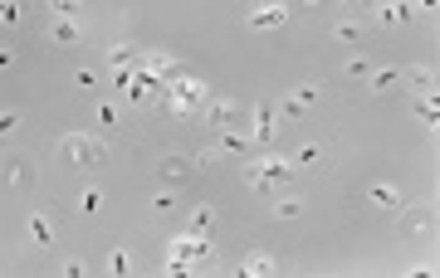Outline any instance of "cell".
<instances>
[{"label":"cell","instance_id":"11","mask_svg":"<svg viewBox=\"0 0 440 278\" xmlns=\"http://www.w3.org/2000/svg\"><path fill=\"white\" fill-rule=\"evenodd\" d=\"M49 34H54V44H74V39L83 34V25H79V20H54Z\"/></svg>","mask_w":440,"mask_h":278},{"label":"cell","instance_id":"16","mask_svg":"<svg viewBox=\"0 0 440 278\" xmlns=\"http://www.w3.org/2000/svg\"><path fill=\"white\" fill-rule=\"evenodd\" d=\"M240 273H250V278H259V273H274V259H269V254H250Z\"/></svg>","mask_w":440,"mask_h":278},{"label":"cell","instance_id":"5","mask_svg":"<svg viewBox=\"0 0 440 278\" xmlns=\"http://www.w3.org/2000/svg\"><path fill=\"white\" fill-rule=\"evenodd\" d=\"M284 20H289L284 6H254L250 10V30H284Z\"/></svg>","mask_w":440,"mask_h":278},{"label":"cell","instance_id":"21","mask_svg":"<svg viewBox=\"0 0 440 278\" xmlns=\"http://www.w3.org/2000/svg\"><path fill=\"white\" fill-rule=\"evenodd\" d=\"M367 78H372V93H387V88L397 83V74H392V69H372Z\"/></svg>","mask_w":440,"mask_h":278},{"label":"cell","instance_id":"26","mask_svg":"<svg viewBox=\"0 0 440 278\" xmlns=\"http://www.w3.org/2000/svg\"><path fill=\"white\" fill-rule=\"evenodd\" d=\"M333 39H343V44H352V39H362V30H357L352 20H343V25H333Z\"/></svg>","mask_w":440,"mask_h":278},{"label":"cell","instance_id":"23","mask_svg":"<svg viewBox=\"0 0 440 278\" xmlns=\"http://www.w3.org/2000/svg\"><path fill=\"white\" fill-rule=\"evenodd\" d=\"M93 118H98V127H118V107H113V103H98Z\"/></svg>","mask_w":440,"mask_h":278},{"label":"cell","instance_id":"9","mask_svg":"<svg viewBox=\"0 0 440 278\" xmlns=\"http://www.w3.org/2000/svg\"><path fill=\"white\" fill-rule=\"evenodd\" d=\"M108 69H113V74H128V69H137V54H132L128 44H113V49H108Z\"/></svg>","mask_w":440,"mask_h":278},{"label":"cell","instance_id":"29","mask_svg":"<svg viewBox=\"0 0 440 278\" xmlns=\"http://www.w3.org/2000/svg\"><path fill=\"white\" fill-rule=\"evenodd\" d=\"M348 74H352V78H362V74H372V64L362 59V54H352V59H348Z\"/></svg>","mask_w":440,"mask_h":278},{"label":"cell","instance_id":"31","mask_svg":"<svg viewBox=\"0 0 440 278\" xmlns=\"http://www.w3.org/2000/svg\"><path fill=\"white\" fill-rule=\"evenodd\" d=\"M15 127H20V113H10V107H6V113H0V137L15 132Z\"/></svg>","mask_w":440,"mask_h":278},{"label":"cell","instance_id":"14","mask_svg":"<svg viewBox=\"0 0 440 278\" xmlns=\"http://www.w3.org/2000/svg\"><path fill=\"white\" fill-rule=\"evenodd\" d=\"M406 20H411V6H401V0L381 6V25H406Z\"/></svg>","mask_w":440,"mask_h":278},{"label":"cell","instance_id":"37","mask_svg":"<svg viewBox=\"0 0 440 278\" xmlns=\"http://www.w3.org/2000/svg\"><path fill=\"white\" fill-rule=\"evenodd\" d=\"M303 6H313V10H318V6H323V0H303Z\"/></svg>","mask_w":440,"mask_h":278},{"label":"cell","instance_id":"20","mask_svg":"<svg viewBox=\"0 0 440 278\" xmlns=\"http://www.w3.org/2000/svg\"><path fill=\"white\" fill-rule=\"evenodd\" d=\"M0 25H6V30L20 25V0H0Z\"/></svg>","mask_w":440,"mask_h":278},{"label":"cell","instance_id":"1","mask_svg":"<svg viewBox=\"0 0 440 278\" xmlns=\"http://www.w3.org/2000/svg\"><path fill=\"white\" fill-rule=\"evenodd\" d=\"M167 88H172V113H181V118H191L196 107L206 103V83H201V78L172 74V78H167Z\"/></svg>","mask_w":440,"mask_h":278},{"label":"cell","instance_id":"24","mask_svg":"<svg viewBox=\"0 0 440 278\" xmlns=\"http://www.w3.org/2000/svg\"><path fill=\"white\" fill-rule=\"evenodd\" d=\"M49 6H54L59 20H79V0H49Z\"/></svg>","mask_w":440,"mask_h":278},{"label":"cell","instance_id":"13","mask_svg":"<svg viewBox=\"0 0 440 278\" xmlns=\"http://www.w3.org/2000/svg\"><path fill=\"white\" fill-rule=\"evenodd\" d=\"M430 225V205H421V210H411L406 220H401V235H421Z\"/></svg>","mask_w":440,"mask_h":278},{"label":"cell","instance_id":"12","mask_svg":"<svg viewBox=\"0 0 440 278\" xmlns=\"http://www.w3.org/2000/svg\"><path fill=\"white\" fill-rule=\"evenodd\" d=\"M235 118H240V113H235V103H226V98L210 103V122H215V127H235Z\"/></svg>","mask_w":440,"mask_h":278},{"label":"cell","instance_id":"18","mask_svg":"<svg viewBox=\"0 0 440 278\" xmlns=\"http://www.w3.org/2000/svg\"><path fill=\"white\" fill-rule=\"evenodd\" d=\"M435 113H440V103H435V93H430V98H421V103H416V118H421V122H426V127H435Z\"/></svg>","mask_w":440,"mask_h":278},{"label":"cell","instance_id":"33","mask_svg":"<svg viewBox=\"0 0 440 278\" xmlns=\"http://www.w3.org/2000/svg\"><path fill=\"white\" fill-rule=\"evenodd\" d=\"M430 78H435L430 69H411V83H416V88H430Z\"/></svg>","mask_w":440,"mask_h":278},{"label":"cell","instance_id":"7","mask_svg":"<svg viewBox=\"0 0 440 278\" xmlns=\"http://www.w3.org/2000/svg\"><path fill=\"white\" fill-rule=\"evenodd\" d=\"M367 200H372L377 210H401V191H397L392 181H372V186H367Z\"/></svg>","mask_w":440,"mask_h":278},{"label":"cell","instance_id":"34","mask_svg":"<svg viewBox=\"0 0 440 278\" xmlns=\"http://www.w3.org/2000/svg\"><path fill=\"white\" fill-rule=\"evenodd\" d=\"M10 59H15V54H10V49H0V69H10Z\"/></svg>","mask_w":440,"mask_h":278},{"label":"cell","instance_id":"17","mask_svg":"<svg viewBox=\"0 0 440 278\" xmlns=\"http://www.w3.org/2000/svg\"><path fill=\"white\" fill-rule=\"evenodd\" d=\"M220 151H235V156H245V151H250V137H240V132H230V127H226V137H220Z\"/></svg>","mask_w":440,"mask_h":278},{"label":"cell","instance_id":"4","mask_svg":"<svg viewBox=\"0 0 440 278\" xmlns=\"http://www.w3.org/2000/svg\"><path fill=\"white\" fill-rule=\"evenodd\" d=\"M269 132H274V113H269V103H254V107H250V142H254V147H264V142H269Z\"/></svg>","mask_w":440,"mask_h":278},{"label":"cell","instance_id":"36","mask_svg":"<svg viewBox=\"0 0 440 278\" xmlns=\"http://www.w3.org/2000/svg\"><path fill=\"white\" fill-rule=\"evenodd\" d=\"M416 6H421V10H435V0H416Z\"/></svg>","mask_w":440,"mask_h":278},{"label":"cell","instance_id":"10","mask_svg":"<svg viewBox=\"0 0 440 278\" xmlns=\"http://www.w3.org/2000/svg\"><path fill=\"white\" fill-rule=\"evenodd\" d=\"M161 176H167L172 186H181V181L191 176V161H186V156H167V161H161Z\"/></svg>","mask_w":440,"mask_h":278},{"label":"cell","instance_id":"3","mask_svg":"<svg viewBox=\"0 0 440 278\" xmlns=\"http://www.w3.org/2000/svg\"><path fill=\"white\" fill-rule=\"evenodd\" d=\"M0 181H10L15 191H25L30 186V161L15 151V156H0Z\"/></svg>","mask_w":440,"mask_h":278},{"label":"cell","instance_id":"25","mask_svg":"<svg viewBox=\"0 0 440 278\" xmlns=\"http://www.w3.org/2000/svg\"><path fill=\"white\" fill-rule=\"evenodd\" d=\"M274 215H279V220H299V215H303V200H279V205H274Z\"/></svg>","mask_w":440,"mask_h":278},{"label":"cell","instance_id":"8","mask_svg":"<svg viewBox=\"0 0 440 278\" xmlns=\"http://www.w3.org/2000/svg\"><path fill=\"white\" fill-rule=\"evenodd\" d=\"M25 230H30V239H34L39 249H44V244H54V225H49V215H39V210H34V215L25 220Z\"/></svg>","mask_w":440,"mask_h":278},{"label":"cell","instance_id":"27","mask_svg":"<svg viewBox=\"0 0 440 278\" xmlns=\"http://www.w3.org/2000/svg\"><path fill=\"white\" fill-rule=\"evenodd\" d=\"M279 113H284V118H289V122H299V118H303V103H299V98H294V93H289V98H284V103H279Z\"/></svg>","mask_w":440,"mask_h":278},{"label":"cell","instance_id":"32","mask_svg":"<svg viewBox=\"0 0 440 278\" xmlns=\"http://www.w3.org/2000/svg\"><path fill=\"white\" fill-rule=\"evenodd\" d=\"M64 273H69V278H79V273H88V264L74 254V259H64Z\"/></svg>","mask_w":440,"mask_h":278},{"label":"cell","instance_id":"28","mask_svg":"<svg viewBox=\"0 0 440 278\" xmlns=\"http://www.w3.org/2000/svg\"><path fill=\"white\" fill-rule=\"evenodd\" d=\"M79 205H83V210H88V215H93V210H98V205H103V191H98V186H88V191H83V195H79Z\"/></svg>","mask_w":440,"mask_h":278},{"label":"cell","instance_id":"30","mask_svg":"<svg viewBox=\"0 0 440 278\" xmlns=\"http://www.w3.org/2000/svg\"><path fill=\"white\" fill-rule=\"evenodd\" d=\"M294 98L308 107V103H318V83H303V88H294Z\"/></svg>","mask_w":440,"mask_h":278},{"label":"cell","instance_id":"35","mask_svg":"<svg viewBox=\"0 0 440 278\" xmlns=\"http://www.w3.org/2000/svg\"><path fill=\"white\" fill-rule=\"evenodd\" d=\"M348 6H381V0H348Z\"/></svg>","mask_w":440,"mask_h":278},{"label":"cell","instance_id":"2","mask_svg":"<svg viewBox=\"0 0 440 278\" xmlns=\"http://www.w3.org/2000/svg\"><path fill=\"white\" fill-rule=\"evenodd\" d=\"M59 151H64V156H74L79 166H103V161H108V147H103L98 137H83V132H79V137H64V142H59Z\"/></svg>","mask_w":440,"mask_h":278},{"label":"cell","instance_id":"6","mask_svg":"<svg viewBox=\"0 0 440 278\" xmlns=\"http://www.w3.org/2000/svg\"><path fill=\"white\" fill-rule=\"evenodd\" d=\"M254 171L264 176V181H289V171H294V161H284V156H254Z\"/></svg>","mask_w":440,"mask_h":278},{"label":"cell","instance_id":"19","mask_svg":"<svg viewBox=\"0 0 440 278\" xmlns=\"http://www.w3.org/2000/svg\"><path fill=\"white\" fill-rule=\"evenodd\" d=\"M210 225H215V210H210V205H196V210H191V230H201V235H206Z\"/></svg>","mask_w":440,"mask_h":278},{"label":"cell","instance_id":"22","mask_svg":"<svg viewBox=\"0 0 440 278\" xmlns=\"http://www.w3.org/2000/svg\"><path fill=\"white\" fill-rule=\"evenodd\" d=\"M132 268V254L128 249H113V254H108V273H128Z\"/></svg>","mask_w":440,"mask_h":278},{"label":"cell","instance_id":"15","mask_svg":"<svg viewBox=\"0 0 440 278\" xmlns=\"http://www.w3.org/2000/svg\"><path fill=\"white\" fill-rule=\"evenodd\" d=\"M318 161H323V147H318V142H303V147L294 151V166H318Z\"/></svg>","mask_w":440,"mask_h":278}]
</instances>
